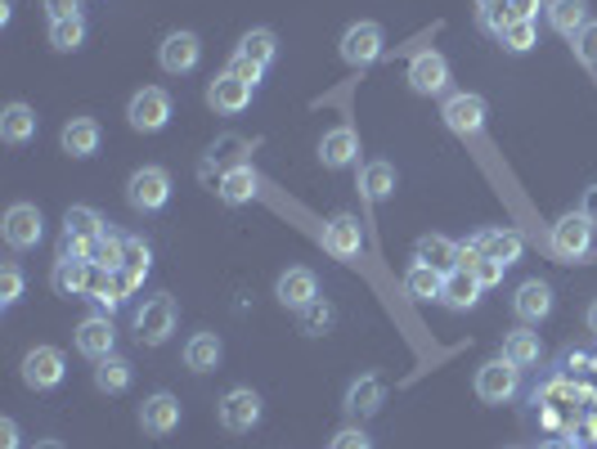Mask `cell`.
I'll return each mask as SVG.
<instances>
[{
  "instance_id": "obj_35",
  "label": "cell",
  "mask_w": 597,
  "mask_h": 449,
  "mask_svg": "<svg viewBox=\"0 0 597 449\" xmlns=\"http://www.w3.org/2000/svg\"><path fill=\"white\" fill-rule=\"evenodd\" d=\"M94 386L104 391V395H122V391L131 386V360H122V356L99 360V364H94Z\"/></svg>"
},
{
  "instance_id": "obj_53",
  "label": "cell",
  "mask_w": 597,
  "mask_h": 449,
  "mask_svg": "<svg viewBox=\"0 0 597 449\" xmlns=\"http://www.w3.org/2000/svg\"><path fill=\"white\" fill-rule=\"evenodd\" d=\"M32 449H64V440H36Z\"/></svg>"
},
{
  "instance_id": "obj_34",
  "label": "cell",
  "mask_w": 597,
  "mask_h": 449,
  "mask_svg": "<svg viewBox=\"0 0 597 449\" xmlns=\"http://www.w3.org/2000/svg\"><path fill=\"white\" fill-rule=\"evenodd\" d=\"M494 36H499V45L508 49V55H526V49H534V45H539V27H534V19H508Z\"/></svg>"
},
{
  "instance_id": "obj_50",
  "label": "cell",
  "mask_w": 597,
  "mask_h": 449,
  "mask_svg": "<svg viewBox=\"0 0 597 449\" xmlns=\"http://www.w3.org/2000/svg\"><path fill=\"white\" fill-rule=\"evenodd\" d=\"M579 212L597 225V184H588V189H584V207H579Z\"/></svg>"
},
{
  "instance_id": "obj_48",
  "label": "cell",
  "mask_w": 597,
  "mask_h": 449,
  "mask_svg": "<svg viewBox=\"0 0 597 449\" xmlns=\"http://www.w3.org/2000/svg\"><path fill=\"white\" fill-rule=\"evenodd\" d=\"M543 10V0H508V19H534Z\"/></svg>"
},
{
  "instance_id": "obj_42",
  "label": "cell",
  "mask_w": 597,
  "mask_h": 449,
  "mask_svg": "<svg viewBox=\"0 0 597 449\" xmlns=\"http://www.w3.org/2000/svg\"><path fill=\"white\" fill-rule=\"evenodd\" d=\"M476 14L485 32H499L508 23V0H476Z\"/></svg>"
},
{
  "instance_id": "obj_1",
  "label": "cell",
  "mask_w": 597,
  "mask_h": 449,
  "mask_svg": "<svg viewBox=\"0 0 597 449\" xmlns=\"http://www.w3.org/2000/svg\"><path fill=\"white\" fill-rule=\"evenodd\" d=\"M274 55H279V41H274V32L270 27H252L243 41H238V49H234V59H229V72H238L243 81H261L266 77V68L274 64Z\"/></svg>"
},
{
  "instance_id": "obj_21",
  "label": "cell",
  "mask_w": 597,
  "mask_h": 449,
  "mask_svg": "<svg viewBox=\"0 0 597 449\" xmlns=\"http://www.w3.org/2000/svg\"><path fill=\"white\" fill-rule=\"evenodd\" d=\"M382 401H386V386H382V378L378 373H360L351 386H346V414L351 418H373L378 409H382Z\"/></svg>"
},
{
  "instance_id": "obj_4",
  "label": "cell",
  "mask_w": 597,
  "mask_h": 449,
  "mask_svg": "<svg viewBox=\"0 0 597 449\" xmlns=\"http://www.w3.org/2000/svg\"><path fill=\"white\" fill-rule=\"evenodd\" d=\"M126 122L131 131L139 135H158L167 122H171V94L162 86H144L131 94V104H126Z\"/></svg>"
},
{
  "instance_id": "obj_40",
  "label": "cell",
  "mask_w": 597,
  "mask_h": 449,
  "mask_svg": "<svg viewBox=\"0 0 597 449\" xmlns=\"http://www.w3.org/2000/svg\"><path fill=\"white\" fill-rule=\"evenodd\" d=\"M23 296V270H19V261H5L0 266V306H14Z\"/></svg>"
},
{
  "instance_id": "obj_51",
  "label": "cell",
  "mask_w": 597,
  "mask_h": 449,
  "mask_svg": "<svg viewBox=\"0 0 597 449\" xmlns=\"http://www.w3.org/2000/svg\"><path fill=\"white\" fill-rule=\"evenodd\" d=\"M539 449H579V445H575V440H543Z\"/></svg>"
},
{
  "instance_id": "obj_6",
  "label": "cell",
  "mask_w": 597,
  "mask_h": 449,
  "mask_svg": "<svg viewBox=\"0 0 597 449\" xmlns=\"http://www.w3.org/2000/svg\"><path fill=\"white\" fill-rule=\"evenodd\" d=\"M261 414H266V405H261V395H257L252 386H234V391H225V395H221V405H216L221 427H225V431H234V436L252 431V427L261 423Z\"/></svg>"
},
{
  "instance_id": "obj_37",
  "label": "cell",
  "mask_w": 597,
  "mask_h": 449,
  "mask_svg": "<svg viewBox=\"0 0 597 449\" xmlns=\"http://www.w3.org/2000/svg\"><path fill=\"white\" fill-rule=\"evenodd\" d=\"M104 229H109V225H104V216H99L94 207H68V212H64V234H72V238L94 243Z\"/></svg>"
},
{
  "instance_id": "obj_32",
  "label": "cell",
  "mask_w": 597,
  "mask_h": 449,
  "mask_svg": "<svg viewBox=\"0 0 597 449\" xmlns=\"http://www.w3.org/2000/svg\"><path fill=\"white\" fill-rule=\"evenodd\" d=\"M395 180H401V176H395V167L391 162H369L364 171H360V193H364V203H386V198L395 193Z\"/></svg>"
},
{
  "instance_id": "obj_19",
  "label": "cell",
  "mask_w": 597,
  "mask_h": 449,
  "mask_svg": "<svg viewBox=\"0 0 597 449\" xmlns=\"http://www.w3.org/2000/svg\"><path fill=\"white\" fill-rule=\"evenodd\" d=\"M512 311L521 324H543L553 315V288L543 279H526L517 292H512Z\"/></svg>"
},
{
  "instance_id": "obj_11",
  "label": "cell",
  "mask_w": 597,
  "mask_h": 449,
  "mask_svg": "<svg viewBox=\"0 0 597 449\" xmlns=\"http://www.w3.org/2000/svg\"><path fill=\"white\" fill-rule=\"evenodd\" d=\"M324 252L337 257V261H356V257L364 252V225H360V216L337 212V216L324 225Z\"/></svg>"
},
{
  "instance_id": "obj_47",
  "label": "cell",
  "mask_w": 597,
  "mask_h": 449,
  "mask_svg": "<svg viewBox=\"0 0 597 449\" xmlns=\"http://www.w3.org/2000/svg\"><path fill=\"white\" fill-rule=\"evenodd\" d=\"M113 283H117V296H131V292L144 283V274H135V270L122 266V270H113Z\"/></svg>"
},
{
  "instance_id": "obj_45",
  "label": "cell",
  "mask_w": 597,
  "mask_h": 449,
  "mask_svg": "<svg viewBox=\"0 0 597 449\" xmlns=\"http://www.w3.org/2000/svg\"><path fill=\"white\" fill-rule=\"evenodd\" d=\"M504 270H508V266H504V261H489V257H481V261H476V270H472V274H476V279H481V288H494V283H504Z\"/></svg>"
},
{
  "instance_id": "obj_16",
  "label": "cell",
  "mask_w": 597,
  "mask_h": 449,
  "mask_svg": "<svg viewBox=\"0 0 597 449\" xmlns=\"http://www.w3.org/2000/svg\"><path fill=\"white\" fill-rule=\"evenodd\" d=\"M409 86H414V94H440L450 86V59H444L440 49H418L409 59Z\"/></svg>"
},
{
  "instance_id": "obj_25",
  "label": "cell",
  "mask_w": 597,
  "mask_h": 449,
  "mask_svg": "<svg viewBox=\"0 0 597 449\" xmlns=\"http://www.w3.org/2000/svg\"><path fill=\"white\" fill-rule=\"evenodd\" d=\"M414 261H423V266H431L440 274H450V270H459V243L444 238V234H423L414 243Z\"/></svg>"
},
{
  "instance_id": "obj_10",
  "label": "cell",
  "mask_w": 597,
  "mask_h": 449,
  "mask_svg": "<svg viewBox=\"0 0 597 449\" xmlns=\"http://www.w3.org/2000/svg\"><path fill=\"white\" fill-rule=\"evenodd\" d=\"M252 94H257V86L243 81V77L229 72V68L207 81V104H212L216 113H225V117H238V113L252 109Z\"/></svg>"
},
{
  "instance_id": "obj_12",
  "label": "cell",
  "mask_w": 597,
  "mask_h": 449,
  "mask_svg": "<svg viewBox=\"0 0 597 449\" xmlns=\"http://www.w3.org/2000/svg\"><path fill=\"white\" fill-rule=\"evenodd\" d=\"M0 234H5V243L14 247V252H27V247H36V243L45 238V216H41V207L14 203V207L5 212V221H0Z\"/></svg>"
},
{
  "instance_id": "obj_36",
  "label": "cell",
  "mask_w": 597,
  "mask_h": 449,
  "mask_svg": "<svg viewBox=\"0 0 597 449\" xmlns=\"http://www.w3.org/2000/svg\"><path fill=\"white\" fill-rule=\"evenodd\" d=\"M90 261L104 266V270H122V261H126V234L104 229V234L94 238V247H90Z\"/></svg>"
},
{
  "instance_id": "obj_2",
  "label": "cell",
  "mask_w": 597,
  "mask_h": 449,
  "mask_svg": "<svg viewBox=\"0 0 597 449\" xmlns=\"http://www.w3.org/2000/svg\"><path fill=\"white\" fill-rule=\"evenodd\" d=\"M176 324H180L176 296L158 292V296H148V302L135 311V341H139V346H162V341H171Z\"/></svg>"
},
{
  "instance_id": "obj_15",
  "label": "cell",
  "mask_w": 597,
  "mask_h": 449,
  "mask_svg": "<svg viewBox=\"0 0 597 449\" xmlns=\"http://www.w3.org/2000/svg\"><path fill=\"white\" fill-rule=\"evenodd\" d=\"M440 117H444V126H450L454 135H476L481 126H485V117H489V104L481 94H450L444 99V109H440Z\"/></svg>"
},
{
  "instance_id": "obj_22",
  "label": "cell",
  "mask_w": 597,
  "mask_h": 449,
  "mask_svg": "<svg viewBox=\"0 0 597 449\" xmlns=\"http://www.w3.org/2000/svg\"><path fill=\"white\" fill-rule=\"evenodd\" d=\"M356 158H360V135H356L351 126H337V131H328V135L319 139V162H324L328 171L351 167Z\"/></svg>"
},
{
  "instance_id": "obj_52",
  "label": "cell",
  "mask_w": 597,
  "mask_h": 449,
  "mask_svg": "<svg viewBox=\"0 0 597 449\" xmlns=\"http://www.w3.org/2000/svg\"><path fill=\"white\" fill-rule=\"evenodd\" d=\"M584 319H588V333H593V337H597V302H593V306H588V315H584Z\"/></svg>"
},
{
  "instance_id": "obj_39",
  "label": "cell",
  "mask_w": 597,
  "mask_h": 449,
  "mask_svg": "<svg viewBox=\"0 0 597 449\" xmlns=\"http://www.w3.org/2000/svg\"><path fill=\"white\" fill-rule=\"evenodd\" d=\"M296 315H302V333H311V337H319V333L333 328V306L324 302V296H319V302H311L306 311H296Z\"/></svg>"
},
{
  "instance_id": "obj_49",
  "label": "cell",
  "mask_w": 597,
  "mask_h": 449,
  "mask_svg": "<svg viewBox=\"0 0 597 449\" xmlns=\"http://www.w3.org/2000/svg\"><path fill=\"white\" fill-rule=\"evenodd\" d=\"M0 449H19V423L0 418Z\"/></svg>"
},
{
  "instance_id": "obj_13",
  "label": "cell",
  "mask_w": 597,
  "mask_h": 449,
  "mask_svg": "<svg viewBox=\"0 0 597 449\" xmlns=\"http://www.w3.org/2000/svg\"><path fill=\"white\" fill-rule=\"evenodd\" d=\"M198 59H203V41H198L193 32H167V36H162V45H158V64H162V72L184 77V72L198 68Z\"/></svg>"
},
{
  "instance_id": "obj_44",
  "label": "cell",
  "mask_w": 597,
  "mask_h": 449,
  "mask_svg": "<svg viewBox=\"0 0 597 449\" xmlns=\"http://www.w3.org/2000/svg\"><path fill=\"white\" fill-rule=\"evenodd\" d=\"M575 55H579V64L597 68V23H588V27L575 36Z\"/></svg>"
},
{
  "instance_id": "obj_20",
  "label": "cell",
  "mask_w": 597,
  "mask_h": 449,
  "mask_svg": "<svg viewBox=\"0 0 597 449\" xmlns=\"http://www.w3.org/2000/svg\"><path fill=\"white\" fill-rule=\"evenodd\" d=\"M476 247H481V257H489V261L517 266L521 252H526V238H521L512 225H494V229H481V234H476Z\"/></svg>"
},
{
  "instance_id": "obj_31",
  "label": "cell",
  "mask_w": 597,
  "mask_h": 449,
  "mask_svg": "<svg viewBox=\"0 0 597 449\" xmlns=\"http://www.w3.org/2000/svg\"><path fill=\"white\" fill-rule=\"evenodd\" d=\"M36 126H41V117H36L27 104H10L5 113H0V139H5V144H27V139H36Z\"/></svg>"
},
{
  "instance_id": "obj_46",
  "label": "cell",
  "mask_w": 597,
  "mask_h": 449,
  "mask_svg": "<svg viewBox=\"0 0 597 449\" xmlns=\"http://www.w3.org/2000/svg\"><path fill=\"white\" fill-rule=\"evenodd\" d=\"M49 23H59V19H77L81 14V0H41Z\"/></svg>"
},
{
  "instance_id": "obj_7",
  "label": "cell",
  "mask_w": 597,
  "mask_h": 449,
  "mask_svg": "<svg viewBox=\"0 0 597 449\" xmlns=\"http://www.w3.org/2000/svg\"><path fill=\"white\" fill-rule=\"evenodd\" d=\"M517 391H521V369L512 360L499 356V360H485L476 369V395L485 405H508Z\"/></svg>"
},
{
  "instance_id": "obj_38",
  "label": "cell",
  "mask_w": 597,
  "mask_h": 449,
  "mask_svg": "<svg viewBox=\"0 0 597 449\" xmlns=\"http://www.w3.org/2000/svg\"><path fill=\"white\" fill-rule=\"evenodd\" d=\"M86 41V19H59V23H49V49H59V55H72V49H81Z\"/></svg>"
},
{
  "instance_id": "obj_23",
  "label": "cell",
  "mask_w": 597,
  "mask_h": 449,
  "mask_svg": "<svg viewBox=\"0 0 597 449\" xmlns=\"http://www.w3.org/2000/svg\"><path fill=\"white\" fill-rule=\"evenodd\" d=\"M257 189H261V180H257V171H252V162H243V167H225V176H221V203L225 207H247L257 198Z\"/></svg>"
},
{
  "instance_id": "obj_30",
  "label": "cell",
  "mask_w": 597,
  "mask_h": 449,
  "mask_svg": "<svg viewBox=\"0 0 597 449\" xmlns=\"http://www.w3.org/2000/svg\"><path fill=\"white\" fill-rule=\"evenodd\" d=\"M90 274H94V261H55L49 283H55L59 296H86L90 292Z\"/></svg>"
},
{
  "instance_id": "obj_3",
  "label": "cell",
  "mask_w": 597,
  "mask_h": 449,
  "mask_svg": "<svg viewBox=\"0 0 597 449\" xmlns=\"http://www.w3.org/2000/svg\"><path fill=\"white\" fill-rule=\"evenodd\" d=\"M593 229H597V225H593L584 212H566V216H557V225H553V234H549L553 257H557V261H566V266L584 261V257L593 252Z\"/></svg>"
},
{
  "instance_id": "obj_43",
  "label": "cell",
  "mask_w": 597,
  "mask_h": 449,
  "mask_svg": "<svg viewBox=\"0 0 597 449\" xmlns=\"http://www.w3.org/2000/svg\"><path fill=\"white\" fill-rule=\"evenodd\" d=\"M328 449H373V436L360 431V427H341V431L328 440Z\"/></svg>"
},
{
  "instance_id": "obj_28",
  "label": "cell",
  "mask_w": 597,
  "mask_h": 449,
  "mask_svg": "<svg viewBox=\"0 0 597 449\" xmlns=\"http://www.w3.org/2000/svg\"><path fill=\"white\" fill-rule=\"evenodd\" d=\"M504 360H512L517 369H534L543 360V341H539V333L530 324H521V328H512L504 337Z\"/></svg>"
},
{
  "instance_id": "obj_26",
  "label": "cell",
  "mask_w": 597,
  "mask_h": 449,
  "mask_svg": "<svg viewBox=\"0 0 597 449\" xmlns=\"http://www.w3.org/2000/svg\"><path fill=\"white\" fill-rule=\"evenodd\" d=\"M481 279L472 274V270H450L444 274V292H440V302L450 306V311H472L476 302H481Z\"/></svg>"
},
{
  "instance_id": "obj_9",
  "label": "cell",
  "mask_w": 597,
  "mask_h": 449,
  "mask_svg": "<svg viewBox=\"0 0 597 449\" xmlns=\"http://www.w3.org/2000/svg\"><path fill=\"white\" fill-rule=\"evenodd\" d=\"M64 378H68V360H64L59 346H32V351L23 356V386L55 391Z\"/></svg>"
},
{
  "instance_id": "obj_5",
  "label": "cell",
  "mask_w": 597,
  "mask_h": 449,
  "mask_svg": "<svg viewBox=\"0 0 597 449\" xmlns=\"http://www.w3.org/2000/svg\"><path fill=\"white\" fill-rule=\"evenodd\" d=\"M126 203L135 212H162L171 203V176L162 167H139L126 180Z\"/></svg>"
},
{
  "instance_id": "obj_14",
  "label": "cell",
  "mask_w": 597,
  "mask_h": 449,
  "mask_svg": "<svg viewBox=\"0 0 597 449\" xmlns=\"http://www.w3.org/2000/svg\"><path fill=\"white\" fill-rule=\"evenodd\" d=\"M274 296H279L283 311H306L311 302H319V279H315V270H306V266L283 270L279 283H274Z\"/></svg>"
},
{
  "instance_id": "obj_24",
  "label": "cell",
  "mask_w": 597,
  "mask_h": 449,
  "mask_svg": "<svg viewBox=\"0 0 597 449\" xmlns=\"http://www.w3.org/2000/svg\"><path fill=\"white\" fill-rule=\"evenodd\" d=\"M59 144H64V154H68V158H94V154H99V144H104V131H99V122H94V117H72V122L64 126Z\"/></svg>"
},
{
  "instance_id": "obj_33",
  "label": "cell",
  "mask_w": 597,
  "mask_h": 449,
  "mask_svg": "<svg viewBox=\"0 0 597 449\" xmlns=\"http://www.w3.org/2000/svg\"><path fill=\"white\" fill-rule=\"evenodd\" d=\"M405 292L414 296V302H440V292H444V274H440V270H431V266H423V261H414V266L405 270Z\"/></svg>"
},
{
  "instance_id": "obj_18",
  "label": "cell",
  "mask_w": 597,
  "mask_h": 449,
  "mask_svg": "<svg viewBox=\"0 0 597 449\" xmlns=\"http://www.w3.org/2000/svg\"><path fill=\"white\" fill-rule=\"evenodd\" d=\"M180 401L171 391H154V395H144V405H139V427L148 436H171L180 427Z\"/></svg>"
},
{
  "instance_id": "obj_17",
  "label": "cell",
  "mask_w": 597,
  "mask_h": 449,
  "mask_svg": "<svg viewBox=\"0 0 597 449\" xmlns=\"http://www.w3.org/2000/svg\"><path fill=\"white\" fill-rule=\"evenodd\" d=\"M77 351L86 356V360H109V356H117L113 346H117V333H113V319L109 315H90V319H81L77 324Z\"/></svg>"
},
{
  "instance_id": "obj_41",
  "label": "cell",
  "mask_w": 597,
  "mask_h": 449,
  "mask_svg": "<svg viewBox=\"0 0 597 449\" xmlns=\"http://www.w3.org/2000/svg\"><path fill=\"white\" fill-rule=\"evenodd\" d=\"M122 266L135 270V274H148V266H154V247H148L144 238H135V234H126V261Z\"/></svg>"
},
{
  "instance_id": "obj_27",
  "label": "cell",
  "mask_w": 597,
  "mask_h": 449,
  "mask_svg": "<svg viewBox=\"0 0 597 449\" xmlns=\"http://www.w3.org/2000/svg\"><path fill=\"white\" fill-rule=\"evenodd\" d=\"M221 360H225V346H221L216 333H193V337L184 341V369H193V373H212Z\"/></svg>"
},
{
  "instance_id": "obj_29",
  "label": "cell",
  "mask_w": 597,
  "mask_h": 449,
  "mask_svg": "<svg viewBox=\"0 0 597 449\" xmlns=\"http://www.w3.org/2000/svg\"><path fill=\"white\" fill-rule=\"evenodd\" d=\"M588 0H549V27L562 32V36H579L588 27Z\"/></svg>"
},
{
  "instance_id": "obj_8",
  "label": "cell",
  "mask_w": 597,
  "mask_h": 449,
  "mask_svg": "<svg viewBox=\"0 0 597 449\" xmlns=\"http://www.w3.org/2000/svg\"><path fill=\"white\" fill-rule=\"evenodd\" d=\"M337 49H341V59L351 64V68H369V64H378V59H382V49H386V32H382L378 23H351V27L341 32Z\"/></svg>"
}]
</instances>
